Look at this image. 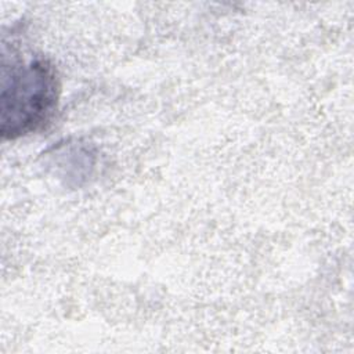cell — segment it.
Here are the masks:
<instances>
[{
	"instance_id": "cell-1",
	"label": "cell",
	"mask_w": 354,
	"mask_h": 354,
	"mask_svg": "<svg viewBox=\"0 0 354 354\" xmlns=\"http://www.w3.org/2000/svg\"><path fill=\"white\" fill-rule=\"evenodd\" d=\"M59 77L50 59L41 55L21 58L3 53L0 133L15 140L44 127L59 98Z\"/></svg>"
}]
</instances>
